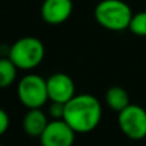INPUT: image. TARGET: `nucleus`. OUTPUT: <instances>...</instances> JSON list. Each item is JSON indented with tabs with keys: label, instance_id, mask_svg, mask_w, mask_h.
Returning <instances> with one entry per match:
<instances>
[{
	"label": "nucleus",
	"instance_id": "f257e3e1",
	"mask_svg": "<svg viewBox=\"0 0 146 146\" xmlns=\"http://www.w3.org/2000/svg\"><path fill=\"white\" fill-rule=\"evenodd\" d=\"M100 101L90 94L74 95L64 104L63 119L77 133H87L99 126L101 121Z\"/></svg>",
	"mask_w": 146,
	"mask_h": 146
},
{
	"label": "nucleus",
	"instance_id": "f03ea898",
	"mask_svg": "<svg viewBox=\"0 0 146 146\" xmlns=\"http://www.w3.org/2000/svg\"><path fill=\"white\" fill-rule=\"evenodd\" d=\"M132 10L122 0H101L94 10V17L101 27L110 31H123L128 28Z\"/></svg>",
	"mask_w": 146,
	"mask_h": 146
},
{
	"label": "nucleus",
	"instance_id": "7ed1b4c3",
	"mask_svg": "<svg viewBox=\"0 0 146 146\" xmlns=\"http://www.w3.org/2000/svg\"><path fill=\"white\" fill-rule=\"evenodd\" d=\"M8 56L18 69L30 71L41 64L45 56V48L37 37L27 36L17 40L10 46Z\"/></svg>",
	"mask_w": 146,
	"mask_h": 146
},
{
	"label": "nucleus",
	"instance_id": "20e7f679",
	"mask_svg": "<svg viewBox=\"0 0 146 146\" xmlns=\"http://www.w3.org/2000/svg\"><path fill=\"white\" fill-rule=\"evenodd\" d=\"M17 94L19 101L27 109L42 108L49 100L46 80L37 74H27L21 78Z\"/></svg>",
	"mask_w": 146,
	"mask_h": 146
},
{
	"label": "nucleus",
	"instance_id": "39448f33",
	"mask_svg": "<svg viewBox=\"0 0 146 146\" xmlns=\"http://www.w3.org/2000/svg\"><path fill=\"white\" fill-rule=\"evenodd\" d=\"M118 126L126 137L139 141L146 137V110L136 104H129L119 111Z\"/></svg>",
	"mask_w": 146,
	"mask_h": 146
},
{
	"label": "nucleus",
	"instance_id": "423d86ee",
	"mask_svg": "<svg viewBox=\"0 0 146 146\" xmlns=\"http://www.w3.org/2000/svg\"><path fill=\"white\" fill-rule=\"evenodd\" d=\"M76 133L64 119H54L48 123L40 141L44 146H71L74 142Z\"/></svg>",
	"mask_w": 146,
	"mask_h": 146
},
{
	"label": "nucleus",
	"instance_id": "0eeeda50",
	"mask_svg": "<svg viewBox=\"0 0 146 146\" xmlns=\"http://www.w3.org/2000/svg\"><path fill=\"white\" fill-rule=\"evenodd\" d=\"M49 100L66 104L76 95L74 82L66 73H54L46 80Z\"/></svg>",
	"mask_w": 146,
	"mask_h": 146
},
{
	"label": "nucleus",
	"instance_id": "6e6552de",
	"mask_svg": "<svg viewBox=\"0 0 146 146\" xmlns=\"http://www.w3.org/2000/svg\"><path fill=\"white\" fill-rule=\"evenodd\" d=\"M72 0H44L41 5V17L48 25L56 26L64 23L72 14Z\"/></svg>",
	"mask_w": 146,
	"mask_h": 146
},
{
	"label": "nucleus",
	"instance_id": "1a4fd4ad",
	"mask_svg": "<svg viewBox=\"0 0 146 146\" xmlns=\"http://www.w3.org/2000/svg\"><path fill=\"white\" fill-rule=\"evenodd\" d=\"M48 123V117L41 110V108H33L28 109V111L25 114L22 127L26 135L31 137H40Z\"/></svg>",
	"mask_w": 146,
	"mask_h": 146
},
{
	"label": "nucleus",
	"instance_id": "9d476101",
	"mask_svg": "<svg viewBox=\"0 0 146 146\" xmlns=\"http://www.w3.org/2000/svg\"><path fill=\"white\" fill-rule=\"evenodd\" d=\"M105 103L111 110L119 113L129 105V96L124 88L119 87V86H113L106 90Z\"/></svg>",
	"mask_w": 146,
	"mask_h": 146
},
{
	"label": "nucleus",
	"instance_id": "9b49d317",
	"mask_svg": "<svg viewBox=\"0 0 146 146\" xmlns=\"http://www.w3.org/2000/svg\"><path fill=\"white\" fill-rule=\"evenodd\" d=\"M17 66L8 58H0V88H7L15 81Z\"/></svg>",
	"mask_w": 146,
	"mask_h": 146
},
{
	"label": "nucleus",
	"instance_id": "f8f14e48",
	"mask_svg": "<svg viewBox=\"0 0 146 146\" xmlns=\"http://www.w3.org/2000/svg\"><path fill=\"white\" fill-rule=\"evenodd\" d=\"M128 30L133 35L145 37L146 36V12H140L137 14L132 15Z\"/></svg>",
	"mask_w": 146,
	"mask_h": 146
},
{
	"label": "nucleus",
	"instance_id": "ddd939ff",
	"mask_svg": "<svg viewBox=\"0 0 146 146\" xmlns=\"http://www.w3.org/2000/svg\"><path fill=\"white\" fill-rule=\"evenodd\" d=\"M49 113L54 119H63L64 115V104L62 103H54L51 101V105L49 108Z\"/></svg>",
	"mask_w": 146,
	"mask_h": 146
},
{
	"label": "nucleus",
	"instance_id": "4468645a",
	"mask_svg": "<svg viewBox=\"0 0 146 146\" xmlns=\"http://www.w3.org/2000/svg\"><path fill=\"white\" fill-rule=\"evenodd\" d=\"M8 127H9V115L7 114V111L0 108V136L7 132Z\"/></svg>",
	"mask_w": 146,
	"mask_h": 146
}]
</instances>
